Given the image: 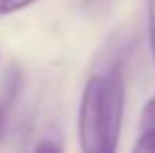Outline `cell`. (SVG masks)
<instances>
[{
	"label": "cell",
	"mask_w": 155,
	"mask_h": 153,
	"mask_svg": "<svg viewBox=\"0 0 155 153\" xmlns=\"http://www.w3.org/2000/svg\"><path fill=\"white\" fill-rule=\"evenodd\" d=\"M138 128H140V130L155 128V95L151 99H147V103L143 105L140 118H138Z\"/></svg>",
	"instance_id": "4"
},
{
	"label": "cell",
	"mask_w": 155,
	"mask_h": 153,
	"mask_svg": "<svg viewBox=\"0 0 155 153\" xmlns=\"http://www.w3.org/2000/svg\"><path fill=\"white\" fill-rule=\"evenodd\" d=\"M147 40L151 59L155 63V0H147Z\"/></svg>",
	"instance_id": "5"
},
{
	"label": "cell",
	"mask_w": 155,
	"mask_h": 153,
	"mask_svg": "<svg viewBox=\"0 0 155 153\" xmlns=\"http://www.w3.org/2000/svg\"><path fill=\"white\" fill-rule=\"evenodd\" d=\"M103 88L105 74L86 80L78 107V141L84 153H103Z\"/></svg>",
	"instance_id": "1"
},
{
	"label": "cell",
	"mask_w": 155,
	"mask_h": 153,
	"mask_svg": "<svg viewBox=\"0 0 155 153\" xmlns=\"http://www.w3.org/2000/svg\"><path fill=\"white\" fill-rule=\"evenodd\" d=\"M21 86H23V72L17 63H11L0 78V141L4 138L8 113L19 99Z\"/></svg>",
	"instance_id": "3"
},
{
	"label": "cell",
	"mask_w": 155,
	"mask_h": 153,
	"mask_svg": "<svg viewBox=\"0 0 155 153\" xmlns=\"http://www.w3.org/2000/svg\"><path fill=\"white\" fill-rule=\"evenodd\" d=\"M126 107V86L120 67L105 74L103 88V153H113L117 147Z\"/></svg>",
	"instance_id": "2"
},
{
	"label": "cell",
	"mask_w": 155,
	"mask_h": 153,
	"mask_svg": "<svg viewBox=\"0 0 155 153\" xmlns=\"http://www.w3.org/2000/svg\"><path fill=\"white\" fill-rule=\"evenodd\" d=\"M36 0H0V17L4 15H13V13H19L27 6H31Z\"/></svg>",
	"instance_id": "7"
},
{
	"label": "cell",
	"mask_w": 155,
	"mask_h": 153,
	"mask_svg": "<svg viewBox=\"0 0 155 153\" xmlns=\"http://www.w3.org/2000/svg\"><path fill=\"white\" fill-rule=\"evenodd\" d=\"M63 147L57 145V143H51V141H44L40 145H36V151H61Z\"/></svg>",
	"instance_id": "8"
},
{
	"label": "cell",
	"mask_w": 155,
	"mask_h": 153,
	"mask_svg": "<svg viewBox=\"0 0 155 153\" xmlns=\"http://www.w3.org/2000/svg\"><path fill=\"white\" fill-rule=\"evenodd\" d=\"M134 151L143 153H155V128L149 130H140L136 143H134Z\"/></svg>",
	"instance_id": "6"
}]
</instances>
